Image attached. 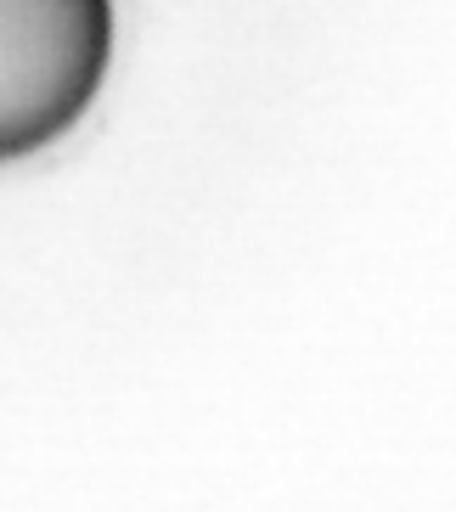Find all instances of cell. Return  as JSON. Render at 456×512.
<instances>
[{
	"instance_id": "obj_1",
	"label": "cell",
	"mask_w": 456,
	"mask_h": 512,
	"mask_svg": "<svg viewBox=\"0 0 456 512\" xmlns=\"http://www.w3.org/2000/svg\"><path fill=\"white\" fill-rule=\"evenodd\" d=\"M113 62V0H0V164L91 113Z\"/></svg>"
}]
</instances>
